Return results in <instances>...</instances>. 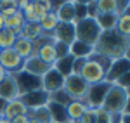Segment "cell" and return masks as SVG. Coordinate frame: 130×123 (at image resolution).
I'll return each instance as SVG.
<instances>
[{
    "label": "cell",
    "mask_w": 130,
    "mask_h": 123,
    "mask_svg": "<svg viewBox=\"0 0 130 123\" xmlns=\"http://www.w3.org/2000/svg\"><path fill=\"white\" fill-rule=\"evenodd\" d=\"M128 47H130L128 37H123L115 30H109L101 33L99 40L94 45V54H99L109 61H116L121 57H128Z\"/></svg>",
    "instance_id": "obj_1"
},
{
    "label": "cell",
    "mask_w": 130,
    "mask_h": 123,
    "mask_svg": "<svg viewBox=\"0 0 130 123\" xmlns=\"http://www.w3.org/2000/svg\"><path fill=\"white\" fill-rule=\"evenodd\" d=\"M109 59L102 57L99 54H90L89 57L83 61V66H82L80 76L89 83V85H95V83H102L106 82V75H108V69L111 66Z\"/></svg>",
    "instance_id": "obj_2"
},
{
    "label": "cell",
    "mask_w": 130,
    "mask_h": 123,
    "mask_svg": "<svg viewBox=\"0 0 130 123\" xmlns=\"http://www.w3.org/2000/svg\"><path fill=\"white\" fill-rule=\"evenodd\" d=\"M128 99H130L128 89H123L116 83H111L109 90H108L104 101H102L101 109H104L106 113L113 114V116H118L123 111V108L128 106Z\"/></svg>",
    "instance_id": "obj_3"
},
{
    "label": "cell",
    "mask_w": 130,
    "mask_h": 123,
    "mask_svg": "<svg viewBox=\"0 0 130 123\" xmlns=\"http://www.w3.org/2000/svg\"><path fill=\"white\" fill-rule=\"evenodd\" d=\"M101 33L102 31L97 26L94 17H85V19H82L80 23L75 24V40L82 42L85 45H90V47L95 45V42L99 40Z\"/></svg>",
    "instance_id": "obj_4"
},
{
    "label": "cell",
    "mask_w": 130,
    "mask_h": 123,
    "mask_svg": "<svg viewBox=\"0 0 130 123\" xmlns=\"http://www.w3.org/2000/svg\"><path fill=\"white\" fill-rule=\"evenodd\" d=\"M89 83L82 78L80 75H68L64 76V85H62V90L68 94L71 101H83L87 90H89Z\"/></svg>",
    "instance_id": "obj_5"
},
{
    "label": "cell",
    "mask_w": 130,
    "mask_h": 123,
    "mask_svg": "<svg viewBox=\"0 0 130 123\" xmlns=\"http://www.w3.org/2000/svg\"><path fill=\"white\" fill-rule=\"evenodd\" d=\"M109 87H111V83H108V82L90 85L89 90H87V95H85V99H83L85 106H87L89 109H99L101 106H102V101H104L106 94L109 90Z\"/></svg>",
    "instance_id": "obj_6"
},
{
    "label": "cell",
    "mask_w": 130,
    "mask_h": 123,
    "mask_svg": "<svg viewBox=\"0 0 130 123\" xmlns=\"http://www.w3.org/2000/svg\"><path fill=\"white\" fill-rule=\"evenodd\" d=\"M0 66L10 75H16V73L23 71V66H24V59H21L19 56L14 52V49H5V50L0 52Z\"/></svg>",
    "instance_id": "obj_7"
},
{
    "label": "cell",
    "mask_w": 130,
    "mask_h": 123,
    "mask_svg": "<svg viewBox=\"0 0 130 123\" xmlns=\"http://www.w3.org/2000/svg\"><path fill=\"white\" fill-rule=\"evenodd\" d=\"M40 82H42V90H45L47 94H54L57 90H62L64 76L59 71H56L54 68H50L49 71L40 78Z\"/></svg>",
    "instance_id": "obj_8"
},
{
    "label": "cell",
    "mask_w": 130,
    "mask_h": 123,
    "mask_svg": "<svg viewBox=\"0 0 130 123\" xmlns=\"http://www.w3.org/2000/svg\"><path fill=\"white\" fill-rule=\"evenodd\" d=\"M21 101L24 102V106L28 108V111H33L37 108H42V106H47L49 102V94L42 89H37L33 92H28V94H23L19 97Z\"/></svg>",
    "instance_id": "obj_9"
},
{
    "label": "cell",
    "mask_w": 130,
    "mask_h": 123,
    "mask_svg": "<svg viewBox=\"0 0 130 123\" xmlns=\"http://www.w3.org/2000/svg\"><path fill=\"white\" fill-rule=\"evenodd\" d=\"M128 73H130V61H128V57L116 59V61L111 62L109 69H108L106 82H108V83H116L123 75H128Z\"/></svg>",
    "instance_id": "obj_10"
},
{
    "label": "cell",
    "mask_w": 130,
    "mask_h": 123,
    "mask_svg": "<svg viewBox=\"0 0 130 123\" xmlns=\"http://www.w3.org/2000/svg\"><path fill=\"white\" fill-rule=\"evenodd\" d=\"M0 97H2L4 101H7V102L21 97L19 87H18V82H16V78H14V75L7 73L5 78L0 82Z\"/></svg>",
    "instance_id": "obj_11"
},
{
    "label": "cell",
    "mask_w": 130,
    "mask_h": 123,
    "mask_svg": "<svg viewBox=\"0 0 130 123\" xmlns=\"http://www.w3.org/2000/svg\"><path fill=\"white\" fill-rule=\"evenodd\" d=\"M52 40L70 47L75 42V24L73 23H59L52 33Z\"/></svg>",
    "instance_id": "obj_12"
},
{
    "label": "cell",
    "mask_w": 130,
    "mask_h": 123,
    "mask_svg": "<svg viewBox=\"0 0 130 123\" xmlns=\"http://www.w3.org/2000/svg\"><path fill=\"white\" fill-rule=\"evenodd\" d=\"M50 68H52V66L45 64V62L42 61V59H38L37 56H30L28 59H24L23 71L28 73V75H31V76H35V78H42Z\"/></svg>",
    "instance_id": "obj_13"
},
{
    "label": "cell",
    "mask_w": 130,
    "mask_h": 123,
    "mask_svg": "<svg viewBox=\"0 0 130 123\" xmlns=\"http://www.w3.org/2000/svg\"><path fill=\"white\" fill-rule=\"evenodd\" d=\"M14 78H16V82H18L21 95H23V94H28V92H33V90H37V89H42L40 78H35V76H31V75H28V73H24V71L16 73Z\"/></svg>",
    "instance_id": "obj_14"
},
{
    "label": "cell",
    "mask_w": 130,
    "mask_h": 123,
    "mask_svg": "<svg viewBox=\"0 0 130 123\" xmlns=\"http://www.w3.org/2000/svg\"><path fill=\"white\" fill-rule=\"evenodd\" d=\"M21 114H28V108L24 106V102L21 101L19 97L18 99H14V101H9L7 106H5V111H4V118L5 120H12V118H16V116H21Z\"/></svg>",
    "instance_id": "obj_15"
},
{
    "label": "cell",
    "mask_w": 130,
    "mask_h": 123,
    "mask_svg": "<svg viewBox=\"0 0 130 123\" xmlns=\"http://www.w3.org/2000/svg\"><path fill=\"white\" fill-rule=\"evenodd\" d=\"M24 17H23V12L18 10L14 16H10V17H5L4 19V28H7L10 30L16 37H19L21 33H23V28H24Z\"/></svg>",
    "instance_id": "obj_16"
},
{
    "label": "cell",
    "mask_w": 130,
    "mask_h": 123,
    "mask_svg": "<svg viewBox=\"0 0 130 123\" xmlns=\"http://www.w3.org/2000/svg\"><path fill=\"white\" fill-rule=\"evenodd\" d=\"M87 106L83 101H71L68 106H66V116L70 121H78L83 114L87 113Z\"/></svg>",
    "instance_id": "obj_17"
},
{
    "label": "cell",
    "mask_w": 130,
    "mask_h": 123,
    "mask_svg": "<svg viewBox=\"0 0 130 123\" xmlns=\"http://www.w3.org/2000/svg\"><path fill=\"white\" fill-rule=\"evenodd\" d=\"M14 52L19 56L21 59H28L31 54H33V42H30L28 38H23V37H18V40L14 43Z\"/></svg>",
    "instance_id": "obj_18"
},
{
    "label": "cell",
    "mask_w": 130,
    "mask_h": 123,
    "mask_svg": "<svg viewBox=\"0 0 130 123\" xmlns=\"http://www.w3.org/2000/svg\"><path fill=\"white\" fill-rule=\"evenodd\" d=\"M73 4L75 2H61V5L54 10L59 23H73L75 17V9H73Z\"/></svg>",
    "instance_id": "obj_19"
},
{
    "label": "cell",
    "mask_w": 130,
    "mask_h": 123,
    "mask_svg": "<svg viewBox=\"0 0 130 123\" xmlns=\"http://www.w3.org/2000/svg\"><path fill=\"white\" fill-rule=\"evenodd\" d=\"M38 24H40V28H42L43 37H52V33H54V30H56V26L59 24V19H57L56 12L50 10V12H47V16H45Z\"/></svg>",
    "instance_id": "obj_20"
},
{
    "label": "cell",
    "mask_w": 130,
    "mask_h": 123,
    "mask_svg": "<svg viewBox=\"0 0 130 123\" xmlns=\"http://www.w3.org/2000/svg\"><path fill=\"white\" fill-rule=\"evenodd\" d=\"M92 52H94V47L85 45V43H82L78 40H75L70 45V56H73L75 59H87Z\"/></svg>",
    "instance_id": "obj_21"
},
{
    "label": "cell",
    "mask_w": 130,
    "mask_h": 123,
    "mask_svg": "<svg viewBox=\"0 0 130 123\" xmlns=\"http://www.w3.org/2000/svg\"><path fill=\"white\" fill-rule=\"evenodd\" d=\"M19 37L28 38L30 42H37L43 37V33H42V28L38 23H26L24 28H23V33H21Z\"/></svg>",
    "instance_id": "obj_22"
},
{
    "label": "cell",
    "mask_w": 130,
    "mask_h": 123,
    "mask_svg": "<svg viewBox=\"0 0 130 123\" xmlns=\"http://www.w3.org/2000/svg\"><path fill=\"white\" fill-rule=\"evenodd\" d=\"M94 19L97 23V26L101 28V31H109V30H115L118 16L116 14H97Z\"/></svg>",
    "instance_id": "obj_23"
},
{
    "label": "cell",
    "mask_w": 130,
    "mask_h": 123,
    "mask_svg": "<svg viewBox=\"0 0 130 123\" xmlns=\"http://www.w3.org/2000/svg\"><path fill=\"white\" fill-rule=\"evenodd\" d=\"M47 108H49V111H50L52 123H64V121H68L66 108H64V106H59V104H54V102H47Z\"/></svg>",
    "instance_id": "obj_24"
},
{
    "label": "cell",
    "mask_w": 130,
    "mask_h": 123,
    "mask_svg": "<svg viewBox=\"0 0 130 123\" xmlns=\"http://www.w3.org/2000/svg\"><path fill=\"white\" fill-rule=\"evenodd\" d=\"M115 31L120 33L123 37H128L130 38V14L128 12H123L118 16L116 24H115Z\"/></svg>",
    "instance_id": "obj_25"
},
{
    "label": "cell",
    "mask_w": 130,
    "mask_h": 123,
    "mask_svg": "<svg viewBox=\"0 0 130 123\" xmlns=\"http://www.w3.org/2000/svg\"><path fill=\"white\" fill-rule=\"evenodd\" d=\"M28 118L30 120H37V121H40V123H52L50 111L47 106H42V108L33 109V111H28Z\"/></svg>",
    "instance_id": "obj_26"
},
{
    "label": "cell",
    "mask_w": 130,
    "mask_h": 123,
    "mask_svg": "<svg viewBox=\"0 0 130 123\" xmlns=\"http://www.w3.org/2000/svg\"><path fill=\"white\" fill-rule=\"evenodd\" d=\"M73 59H75L73 56H64V57L57 59L52 68H54L56 71H59L62 76H68V75H71V64H73Z\"/></svg>",
    "instance_id": "obj_27"
},
{
    "label": "cell",
    "mask_w": 130,
    "mask_h": 123,
    "mask_svg": "<svg viewBox=\"0 0 130 123\" xmlns=\"http://www.w3.org/2000/svg\"><path fill=\"white\" fill-rule=\"evenodd\" d=\"M16 40H18V37H16L10 30H7V28L0 30V50L12 49L14 43H16Z\"/></svg>",
    "instance_id": "obj_28"
},
{
    "label": "cell",
    "mask_w": 130,
    "mask_h": 123,
    "mask_svg": "<svg viewBox=\"0 0 130 123\" xmlns=\"http://www.w3.org/2000/svg\"><path fill=\"white\" fill-rule=\"evenodd\" d=\"M116 2L118 0H99V2H95L97 14H116Z\"/></svg>",
    "instance_id": "obj_29"
},
{
    "label": "cell",
    "mask_w": 130,
    "mask_h": 123,
    "mask_svg": "<svg viewBox=\"0 0 130 123\" xmlns=\"http://www.w3.org/2000/svg\"><path fill=\"white\" fill-rule=\"evenodd\" d=\"M49 102H54V104H59V106H68L71 102V99L68 97V94L64 90H57L54 94H49Z\"/></svg>",
    "instance_id": "obj_30"
},
{
    "label": "cell",
    "mask_w": 130,
    "mask_h": 123,
    "mask_svg": "<svg viewBox=\"0 0 130 123\" xmlns=\"http://www.w3.org/2000/svg\"><path fill=\"white\" fill-rule=\"evenodd\" d=\"M31 5H33V12H35V17H37V21L40 23L45 16H47V10H45V7L42 5L40 0H35V2H31Z\"/></svg>",
    "instance_id": "obj_31"
},
{
    "label": "cell",
    "mask_w": 130,
    "mask_h": 123,
    "mask_svg": "<svg viewBox=\"0 0 130 123\" xmlns=\"http://www.w3.org/2000/svg\"><path fill=\"white\" fill-rule=\"evenodd\" d=\"M97 121V111L95 109H87V113L75 123H95Z\"/></svg>",
    "instance_id": "obj_32"
},
{
    "label": "cell",
    "mask_w": 130,
    "mask_h": 123,
    "mask_svg": "<svg viewBox=\"0 0 130 123\" xmlns=\"http://www.w3.org/2000/svg\"><path fill=\"white\" fill-rule=\"evenodd\" d=\"M97 111V121L95 123H115V118H113V114L106 113L104 109H95Z\"/></svg>",
    "instance_id": "obj_33"
},
{
    "label": "cell",
    "mask_w": 130,
    "mask_h": 123,
    "mask_svg": "<svg viewBox=\"0 0 130 123\" xmlns=\"http://www.w3.org/2000/svg\"><path fill=\"white\" fill-rule=\"evenodd\" d=\"M18 12V9L16 7H7V9H2L0 10V14H2V17L5 19V17H10V16H14Z\"/></svg>",
    "instance_id": "obj_34"
},
{
    "label": "cell",
    "mask_w": 130,
    "mask_h": 123,
    "mask_svg": "<svg viewBox=\"0 0 130 123\" xmlns=\"http://www.w3.org/2000/svg\"><path fill=\"white\" fill-rule=\"evenodd\" d=\"M10 123H30V118H28V114H21V116H16V118H12Z\"/></svg>",
    "instance_id": "obj_35"
},
{
    "label": "cell",
    "mask_w": 130,
    "mask_h": 123,
    "mask_svg": "<svg viewBox=\"0 0 130 123\" xmlns=\"http://www.w3.org/2000/svg\"><path fill=\"white\" fill-rule=\"evenodd\" d=\"M28 5H30V0H18V10H21V12L26 9Z\"/></svg>",
    "instance_id": "obj_36"
},
{
    "label": "cell",
    "mask_w": 130,
    "mask_h": 123,
    "mask_svg": "<svg viewBox=\"0 0 130 123\" xmlns=\"http://www.w3.org/2000/svg\"><path fill=\"white\" fill-rule=\"evenodd\" d=\"M5 106H7V101H4V99L0 97V116H2L4 111H5Z\"/></svg>",
    "instance_id": "obj_37"
},
{
    "label": "cell",
    "mask_w": 130,
    "mask_h": 123,
    "mask_svg": "<svg viewBox=\"0 0 130 123\" xmlns=\"http://www.w3.org/2000/svg\"><path fill=\"white\" fill-rule=\"evenodd\" d=\"M5 75H7V71H5V69H4V68L0 66V82H2V80L5 78Z\"/></svg>",
    "instance_id": "obj_38"
},
{
    "label": "cell",
    "mask_w": 130,
    "mask_h": 123,
    "mask_svg": "<svg viewBox=\"0 0 130 123\" xmlns=\"http://www.w3.org/2000/svg\"><path fill=\"white\" fill-rule=\"evenodd\" d=\"M0 30H4V17H2V14H0Z\"/></svg>",
    "instance_id": "obj_39"
},
{
    "label": "cell",
    "mask_w": 130,
    "mask_h": 123,
    "mask_svg": "<svg viewBox=\"0 0 130 123\" xmlns=\"http://www.w3.org/2000/svg\"><path fill=\"white\" fill-rule=\"evenodd\" d=\"M0 123H10V121H9V120H5L4 116H0Z\"/></svg>",
    "instance_id": "obj_40"
},
{
    "label": "cell",
    "mask_w": 130,
    "mask_h": 123,
    "mask_svg": "<svg viewBox=\"0 0 130 123\" xmlns=\"http://www.w3.org/2000/svg\"><path fill=\"white\" fill-rule=\"evenodd\" d=\"M30 123H40V121H37V120H30Z\"/></svg>",
    "instance_id": "obj_41"
},
{
    "label": "cell",
    "mask_w": 130,
    "mask_h": 123,
    "mask_svg": "<svg viewBox=\"0 0 130 123\" xmlns=\"http://www.w3.org/2000/svg\"><path fill=\"white\" fill-rule=\"evenodd\" d=\"M64 123H75V121H70V120H68V121H64Z\"/></svg>",
    "instance_id": "obj_42"
},
{
    "label": "cell",
    "mask_w": 130,
    "mask_h": 123,
    "mask_svg": "<svg viewBox=\"0 0 130 123\" xmlns=\"http://www.w3.org/2000/svg\"><path fill=\"white\" fill-rule=\"evenodd\" d=\"M118 123H120V121H118Z\"/></svg>",
    "instance_id": "obj_43"
},
{
    "label": "cell",
    "mask_w": 130,
    "mask_h": 123,
    "mask_svg": "<svg viewBox=\"0 0 130 123\" xmlns=\"http://www.w3.org/2000/svg\"><path fill=\"white\" fill-rule=\"evenodd\" d=\"M0 52H2V50H0Z\"/></svg>",
    "instance_id": "obj_44"
}]
</instances>
